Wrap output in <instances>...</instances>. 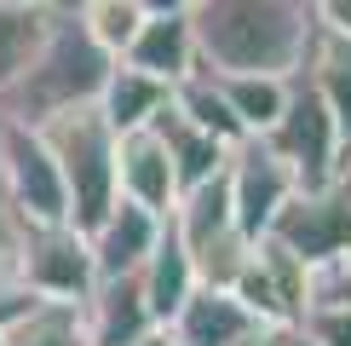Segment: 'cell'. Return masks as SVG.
<instances>
[{
    "mask_svg": "<svg viewBox=\"0 0 351 346\" xmlns=\"http://www.w3.org/2000/svg\"><path fill=\"white\" fill-rule=\"evenodd\" d=\"M144 6V18H150V12H190V0H138Z\"/></svg>",
    "mask_w": 351,
    "mask_h": 346,
    "instance_id": "cell-28",
    "label": "cell"
},
{
    "mask_svg": "<svg viewBox=\"0 0 351 346\" xmlns=\"http://www.w3.org/2000/svg\"><path fill=\"white\" fill-rule=\"evenodd\" d=\"M247 254H254V237H247L242 225H225V231H213V237L190 242V266H196V283H208V288H230V283H237V271L247 266Z\"/></svg>",
    "mask_w": 351,
    "mask_h": 346,
    "instance_id": "cell-22",
    "label": "cell"
},
{
    "mask_svg": "<svg viewBox=\"0 0 351 346\" xmlns=\"http://www.w3.org/2000/svg\"><path fill=\"white\" fill-rule=\"evenodd\" d=\"M6 6H58V0H6Z\"/></svg>",
    "mask_w": 351,
    "mask_h": 346,
    "instance_id": "cell-31",
    "label": "cell"
},
{
    "mask_svg": "<svg viewBox=\"0 0 351 346\" xmlns=\"http://www.w3.org/2000/svg\"><path fill=\"white\" fill-rule=\"evenodd\" d=\"M340 185H346V202H351V168H346V173H340Z\"/></svg>",
    "mask_w": 351,
    "mask_h": 346,
    "instance_id": "cell-32",
    "label": "cell"
},
{
    "mask_svg": "<svg viewBox=\"0 0 351 346\" xmlns=\"http://www.w3.org/2000/svg\"><path fill=\"white\" fill-rule=\"evenodd\" d=\"M115 179H121V196L138 202V208L150 214H173V202H179V173H173L162 139L150 133V127H138V133H115Z\"/></svg>",
    "mask_w": 351,
    "mask_h": 346,
    "instance_id": "cell-11",
    "label": "cell"
},
{
    "mask_svg": "<svg viewBox=\"0 0 351 346\" xmlns=\"http://www.w3.org/2000/svg\"><path fill=\"white\" fill-rule=\"evenodd\" d=\"M271 242H282L294 260L305 266H334V260L351 254V202H346V185H300L294 196L276 208V220L265 225Z\"/></svg>",
    "mask_w": 351,
    "mask_h": 346,
    "instance_id": "cell-7",
    "label": "cell"
},
{
    "mask_svg": "<svg viewBox=\"0 0 351 346\" xmlns=\"http://www.w3.org/2000/svg\"><path fill=\"white\" fill-rule=\"evenodd\" d=\"M219 93H225L230 115L242 122V133H271V122L288 104V76H213Z\"/></svg>",
    "mask_w": 351,
    "mask_h": 346,
    "instance_id": "cell-20",
    "label": "cell"
},
{
    "mask_svg": "<svg viewBox=\"0 0 351 346\" xmlns=\"http://www.w3.org/2000/svg\"><path fill=\"white\" fill-rule=\"evenodd\" d=\"M259 317L242 306L237 295H230V288H208V283H196L184 295V306L167 317V335L179 341V346H237L247 329H254Z\"/></svg>",
    "mask_w": 351,
    "mask_h": 346,
    "instance_id": "cell-13",
    "label": "cell"
},
{
    "mask_svg": "<svg viewBox=\"0 0 351 346\" xmlns=\"http://www.w3.org/2000/svg\"><path fill=\"white\" fill-rule=\"evenodd\" d=\"M12 283H23L40 300H86L98 283V260L86 231H75L69 220L58 225H18L12 242Z\"/></svg>",
    "mask_w": 351,
    "mask_h": 346,
    "instance_id": "cell-5",
    "label": "cell"
},
{
    "mask_svg": "<svg viewBox=\"0 0 351 346\" xmlns=\"http://www.w3.org/2000/svg\"><path fill=\"white\" fill-rule=\"evenodd\" d=\"M225 179H230V208H237V225L247 231V237H265V225L276 220V208L300 191L294 168H288L259 133H247V139L230 144Z\"/></svg>",
    "mask_w": 351,
    "mask_h": 346,
    "instance_id": "cell-9",
    "label": "cell"
},
{
    "mask_svg": "<svg viewBox=\"0 0 351 346\" xmlns=\"http://www.w3.org/2000/svg\"><path fill=\"white\" fill-rule=\"evenodd\" d=\"M115 52H104L93 35H86L75 0H58L47 12V35H40L35 58L18 81L0 93V115H18V122H47L58 110H75V104H98L104 93Z\"/></svg>",
    "mask_w": 351,
    "mask_h": 346,
    "instance_id": "cell-2",
    "label": "cell"
},
{
    "mask_svg": "<svg viewBox=\"0 0 351 346\" xmlns=\"http://www.w3.org/2000/svg\"><path fill=\"white\" fill-rule=\"evenodd\" d=\"M47 150L58 156V173H64V196H69V225L93 231L121 196V179H115V127L98 115V104H75L58 110L47 122H35Z\"/></svg>",
    "mask_w": 351,
    "mask_h": 346,
    "instance_id": "cell-3",
    "label": "cell"
},
{
    "mask_svg": "<svg viewBox=\"0 0 351 346\" xmlns=\"http://www.w3.org/2000/svg\"><path fill=\"white\" fill-rule=\"evenodd\" d=\"M138 283H144V306H150L156 323H167V317L184 306V295L196 288V266H190V249H184V237H179L173 220H162V237L144 254Z\"/></svg>",
    "mask_w": 351,
    "mask_h": 346,
    "instance_id": "cell-16",
    "label": "cell"
},
{
    "mask_svg": "<svg viewBox=\"0 0 351 346\" xmlns=\"http://www.w3.org/2000/svg\"><path fill=\"white\" fill-rule=\"evenodd\" d=\"M300 76L311 81V93L328 104L334 127H340V144H346V156H351V41L328 35V29L317 23L311 47H305V64H300Z\"/></svg>",
    "mask_w": 351,
    "mask_h": 346,
    "instance_id": "cell-17",
    "label": "cell"
},
{
    "mask_svg": "<svg viewBox=\"0 0 351 346\" xmlns=\"http://www.w3.org/2000/svg\"><path fill=\"white\" fill-rule=\"evenodd\" d=\"M167 98H173L167 81H156V76H144V69L115 58L110 76H104V93H98V115H104L115 133H138V127L156 122V110H162Z\"/></svg>",
    "mask_w": 351,
    "mask_h": 346,
    "instance_id": "cell-18",
    "label": "cell"
},
{
    "mask_svg": "<svg viewBox=\"0 0 351 346\" xmlns=\"http://www.w3.org/2000/svg\"><path fill=\"white\" fill-rule=\"evenodd\" d=\"M311 6H317V23H323L328 35L351 41V0H311Z\"/></svg>",
    "mask_w": 351,
    "mask_h": 346,
    "instance_id": "cell-26",
    "label": "cell"
},
{
    "mask_svg": "<svg viewBox=\"0 0 351 346\" xmlns=\"http://www.w3.org/2000/svg\"><path fill=\"white\" fill-rule=\"evenodd\" d=\"M196 58L213 76H294L317 35L311 0H190Z\"/></svg>",
    "mask_w": 351,
    "mask_h": 346,
    "instance_id": "cell-1",
    "label": "cell"
},
{
    "mask_svg": "<svg viewBox=\"0 0 351 346\" xmlns=\"http://www.w3.org/2000/svg\"><path fill=\"white\" fill-rule=\"evenodd\" d=\"M47 12L52 6H6L0 0V93L29 69L40 35H47Z\"/></svg>",
    "mask_w": 351,
    "mask_h": 346,
    "instance_id": "cell-21",
    "label": "cell"
},
{
    "mask_svg": "<svg viewBox=\"0 0 351 346\" xmlns=\"http://www.w3.org/2000/svg\"><path fill=\"white\" fill-rule=\"evenodd\" d=\"M138 346H179V341H173V335H167V329H162V323H156V329H150V335H144Z\"/></svg>",
    "mask_w": 351,
    "mask_h": 346,
    "instance_id": "cell-30",
    "label": "cell"
},
{
    "mask_svg": "<svg viewBox=\"0 0 351 346\" xmlns=\"http://www.w3.org/2000/svg\"><path fill=\"white\" fill-rule=\"evenodd\" d=\"M12 242H18V214H12L6 179H0V277H12Z\"/></svg>",
    "mask_w": 351,
    "mask_h": 346,
    "instance_id": "cell-25",
    "label": "cell"
},
{
    "mask_svg": "<svg viewBox=\"0 0 351 346\" xmlns=\"http://www.w3.org/2000/svg\"><path fill=\"white\" fill-rule=\"evenodd\" d=\"M0 346H6V341H0Z\"/></svg>",
    "mask_w": 351,
    "mask_h": 346,
    "instance_id": "cell-33",
    "label": "cell"
},
{
    "mask_svg": "<svg viewBox=\"0 0 351 346\" xmlns=\"http://www.w3.org/2000/svg\"><path fill=\"white\" fill-rule=\"evenodd\" d=\"M0 179H6V202H12V214H18V225H58V220H69L58 156L47 150L40 127L18 122V115H0Z\"/></svg>",
    "mask_w": 351,
    "mask_h": 346,
    "instance_id": "cell-6",
    "label": "cell"
},
{
    "mask_svg": "<svg viewBox=\"0 0 351 346\" xmlns=\"http://www.w3.org/2000/svg\"><path fill=\"white\" fill-rule=\"evenodd\" d=\"M156 237H162V214L138 208V202L115 196V208L86 231V242H93V260H98V277H115V271H138L144 254L156 249Z\"/></svg>",
    "mask_w": 351,
    "mask_h": 346,
    "instance_id": "cell-14",
    "label": "cell"
},
{
    "mask_svg": "<svg viewBox=\"0 0 351 346\" xmlns=\"http://www.w3.org/2000/svg\"><path fill=\"white\" fill-rule=\"evenodd\" d=\"M282 346H317V341H311V335H305V329H300V323H288V329H282Z\"/></svg>",
    "mask_w": 351,
    "mask_h": 346,
    "instance_id": "cell-29",
    "label": "cell"
},
{
    "mask_svg": "<svg viewBox=\"0 0 351 346\" xmlns=\"http://www.w3.org/2000/svg\"><path fill=\"white\" fill-rule=\"evenodd\" d=\"M0 341L6 346H93L81 300H35Z\"/></svg>",
    "mask_w": 351,
    "mask_h": 346,
    "instance_id": "cell-19",
    "label": "cell"
},
{
    "mask_svg": "<svg viewBox=\"0 0 351 346\" xmlns=\"http://www.w3.org/2000/svg\"><path fill=\"white\" fill-rule=\"evenodd\" d=\"M300 329L317 346H351V306H340V300H317V306H305Z\"/></svg>",
    "mask_w": 351,
    "mask_h": 346,
    "instance_id": "cell-24",
    "label": "cell"
},
{
    "mask_svg": "<svg viewBox=\"0 0 351 346\" xmlns=\"http://www.w3.org/2000/svg\"><path fill=\"white\" fill-rule=\"evenodd\" d=\"M237 346H282V323H254Z\"/></svg>",
    "mask_w": 351,
    "mask_h": 346,
    "instance_id": "cell-27",
    "label": "cell"
},
{
    "mask_svg": "<svg viewBox=\"0 0 351 346\" xmlns=\"http://www.w3.org/2000/svg\"><path fill=\"white\" fill-rule=\"evenodd\" d=\"M230 295H237L259 323H282L288 329V323L305 317V306H311V266L294 260L282 242L254 237V254H247V266L237 271Z\"/></svg>",
    "mask_w": 351,
    "mask_h": 346,
    "instance_id": "cell-8",
    "label": "cell"
},
{
    "mask_svg": "<svg viewBox=\"0 0 351 346\" xmlns=\"http://www.w3.org/2000/svg\"><path fill=\"white\" fill-rule=\"evenodd\" d=\"M75 12L86 23V35H93L104 52H115V58H121V47L133 41V29L144 23L138 0H75Z\"/></svg>",
    "mask_w": 351,
    "mask_h": 346,
    "instance_id": "cell-23",
    "label": "cell"
},
{
    "mask_svg": "<svg viewBox=\"0 0 351 346\" xmlns=\"http://www.w3.org/2000/svg\"><path fill=\"white\" fill-rule=\"evenodd\" d=\"M259 139H265L271 150L294 168L300 185H334V179L351 168V156H346V144H340V127H334L328 104L311 93V81H305L300 69L288 76V104H282V115H276L271 133H259Z\"/></svg>",
    "mask_w": 351,
    "mask_h": 346,
    "instance_id": "cell-4",
    "label": "cell"
},
{
    "mask_svg": "<svg viewBox=\"0 0 351 346\" xmlns=\"http://www.w3.org/2000/svg\"><path fill=\"white\" fill-rule=\"evenodd\" d=\"M121 64H133L144 69V76H156V81H184L190 69L202 64L196 58V29H190V12H150L138 29H133V41L121 47Z\"/></svg>",
    "mask_w": 351,
    "mask_h": 346,
    "instance_id": "cell-12",
    "label": "cell"
},
{
    "mask_svg": "<svg viewBox=\"0 0 351 346\" xmlns=\"http://www.w3.org/2000/svg\"><path fill=\"white\" fill-rule=\"evenodd\" d=\"M150 133L162 139L167 162H173V173H179V191H190V185H202V179H213V173L225 168V156H230V144H225V139H213L208 127H196L179 104H173V98L156 110Z\"/></svg>",
    "mask_w": 351,
    "mask_h": 346,
    "instance_id": "cell-15",
    "label": "cell"
},
{
    "mask_svg": "<svg viewBox=\"0 0 351 346\" xmlns=\"http://www.w3.org/2000/svg\"><path fill=\"white\" fill-rule=\"evenodd\" d=\"M86 312V335L93 346H138L156 329L150 306H144V283L138 271H115V277H98L93 295L81 300Z\"/></svg>",
    "mask_w": 351,
    "mask_h": 346,
    "instance_id": "cell-10",
    "label": "cell"
}]
</instances>
